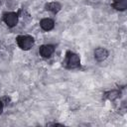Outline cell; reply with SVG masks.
<instances>
[{
	"label": "cell",
	"mask_w": 127,
	"mask_h": 127,
	"mask_svg": "<svg viewBox=\"0 0 127 127\" xmlns=\"http://www.w3.org/2000/svg\"><path fill=\"white\" fill-rule=\"evenodd\" d=\"M17 44L22 50H30L34 45V39L30 36H18Z\"/></svg>",
	"instance_id": "1"
},
{
	"label": "cell",
	"mask_w": 127,
	"mask_h": 127,
	"mask_svg": "<svg viewBox=\"0 0 127 127\" xmlns=\"http://www.w3.org/2000/svg\"><path fill=\"white\" fill-rule=\"evenodd\" d=\"M80 63V59L79 56L74 54V53H70L68 52L66 54V58H65V64L68 68H74L77 67L79 65Z\"/></svg>",
	"instance_id": "2"
},
{
	"label": "cell",
	"mask_w": 127,
	"mask_h": 127,
	"mask_svg": "<svg viewBox=\"0 0 127 127\" xmlns=\"http://www.w3.org/2000/svg\"><path fill=\"white\" fill-rule=\"evenodd\" d=\"M4 22L6 23V25L10 28L12 27H15L17 25V22H18V15L14 12H9V13H6L4 15Z\"/></svg>",
	"instance_id": "3"
},
{
	"label": "cell",
	"mask_w": 127,
	"mask_h": 127,
	"mask_svg": "<svg viewBox=\"0 0 127 127\" xmlns=\"http://www.w3.org/2000/svg\"><path fill=\"white\" fill-rule=\"evenodd\" d=\"M54 51H55V47L53 45H43L40 48L39 53L43 58H50L53 55Z\"/></svg>",
	"instance_id": "4"
},
{
	"label": "cell",
	"mask_w": 127,
	"mask_h": 127,
	"mask_svg": "<svg viewBox=\"0 0 127 127\" xmlns=\"http://www.w3.org/2000/svg\"><path fill=\"white\" fill-rule=\"evenodd\" d=\"M107 57H108V52H107V50H105L104 48H97V49L94 51V58H95V60L98 61V62L104 61Z\"/></svg>",
	"instance_id": "5"
},
{
	"label": "cell",
	"mask_w": 127,
	"mask_h": 127,
	"mask_svg": "<svg viewBox=\"0 0 127 127\" xmlns=\"http://www.w3.org/2000/svg\"><path fill=\"white\" fill-rule=\"evenodd\" d=\"M40 26L45 31H51L54 28V26H55V22L52 19H50V18H45V19L41 20Z\"/></svg>",
	"instance_id": "6"
},
{
	"label": "cell",
	"mask_w": 127,
	"mask_h": 127,
	"mask_svg": "<svg viewBox=\"0 0 127 127\" xmlns=\"http://www.w3.org/2000/svg\"><path fill=\"white\" fill-rule=\"evenodd\" d=\"M61 8H62V6H61V4L59 2H50V3H48L46 5V10H49V11H51L53 13L59 12L61 10Z\"/></svg>",
	"instance_id": "7"
},
{
	"label": "cell",
	"mask_w": 127,
	"mask_h": 127,
	"mask_svg": "<svg viewBox=\"0 0 127 127\" xmlns=\"http://www.w3.org/2000/svg\"><path fill=\"white\" fill-rule=\"evenodd\" d=\"M113 7L117 10H125L127 8V0H118V1H114L113 3Z\"/></svg>",
	"instance_id": "8"
},
{
	"label": "cell",
	"mask_w": 127,
	"mask_h": 127,
	"mask_svg": "<svg viewBox=\"0 0 127 127\" xmlns=\"http://www.w3.org/2000/svg\"><path fill=\"white\" fill-rule=\"evenodd\" d=\"M118 95H119V92L116 90H112V91L106 93V97L108 99H115L116 97H118Z\"/></svg>",
	"instance_id": "9"
},
{
	"label": "cell",
	"mask_w": 127,
	"mask_h": 127,
	"mask_svg": "<svg viewBox=\"0 0 127 127\" xmlns=\"http://www.w3.org/2000/svg\"><path fill=\"white\" fill-rule=\"evenodd\" d=\"M2 110H3V104H2V102L0 101V114H1V112H2Z\"/></svg>",
	"instance_id": "10"
}]
</instances>
